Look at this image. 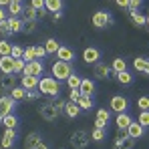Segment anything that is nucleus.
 I'll list each match as a JSON object with an SVG mask.
<instances>
[{"label":"nucleus","mask_w":149,"mask_h":149,"mask_svg":"<svg viewBox=\"0 0 149 149\" xmlns=\"http://www.w3.org/2000/svg\"><path fill=\"white\" fill-rule=\"evenodd\" d=\"M36 89H38L42 95H49V97H61V81H56L52 74H49V77H40Z\"/></svg>","instance_id":"nucleus-1"},{"label":"nucleus","mask_w":149,"mask_h":149,"mask_svg":"<svg viewBox=\"0 0 149 149\" xmlns=\"http://www.w3.org/2000/svg\"><path fill=\"white\" fill-rule=\"evenodd\" d=\"M73 73H74L73 65H71V63H65V61H56V63L52 65V69H50V74H52L56 81H67Z\"/></svg>","instance_id":"nucleus-2"},{"label":"nucleus","mask_w":149,"mask_h":149,"mask_svg":"<svg viewBox=\"0 0 149 149\" xmlns=\"http://www.w3.org/2000/svg\"><path fill=\"white\" fill-rule=\"evenodd\" d=\"M91 22H93V26H95V28L103 30V28H107V26L113 24V14H111L109 10H97V12L93 14Z\"/></svg>","instance_id":"nucleus-3"},{"label":"nucleus","mask_w":149,"mask_h":149,"mask_svg":"<svg viewBox=\"0 0 149 149\" xmlns=\"http://www.w3.org/2000/svg\"><path fill=\"white\" fill-rule=\"evenodd\" d=\"M91 143V135L85 131V129H79L71 135V145L74 149H87V145Z\"/></svg>","instance_id":"nucleus-4"},{"label":"nucleus","mask_w":149,"mask_h":149,"mask_svg":"<svg viewBox=\"0 0 149 149\" xmlns=\"http://www.w3.org/2000/svg\"><path fill=\"white\" fill-rule=\"evenodd\" d=\"M16 109V101L12 99L10 95H2L0 97V121L6 117V115H12Z\"/></svg>","instance_id":"nucleus-5"},{"label":"nucleus","mask_w":149,"mask_h":149,"mask_svg":"<svg viewBox=\"0 0 149 149\" xmlns=\"http://www.w3.org/2000/svg\"><path fill=\"white\" fill-rule=\"evenodd\" d=\"M38 115H40L42 119H47V121H56L61 113L54 109V105H52L50 101H45V103L38 107Z\"/></svg>","instance_id":"nucleus-6"},{"label":"nucleus","mask_w":149,"mask_h":149,"mask_svg":"<svg viewBox=\"0 0 149 149\" xmlns=\"http://www.w3.org/2000/svg\"><path fill=\"white\" fill-rule=\"evenodd\" d=\"M135 145V139H131L127 135V131L119 129L117 131V139H115V149H133Z\"/></svg>","instance_id":"nucleus-7"},{"label":"nucleus","mask_w":149,"mask_h":149,"mask_svg":"<svg viewBox=\"0 0 149 149\" xmlns=\"http://www.w3.org/2000/svg\"><path fill=\"white\" fill-rule=\"evenodd\" d=\"M109 107H111V111H115V113H125L127 109H129V99L123 97V95H115L111 103H109Z\"/></svg>","instance_id":"nucleus-8"},{"label":"nucleus","mask_w":149,"mask_h":149,"mask_svg":"<svg viewBox=\"0 0 149 149\" xmlns=\"http://www.w3.org/2000/svg\"><path fill=\"white\" fill-rule=\"evenodd\" d=\"M22 74H34V77L40 79V77L45 74V63H42V61H30V63H26Z\"/></svg>","instance_id":"nucleus-9"},{"label":"nucleus","mask_w":149,"mask_h":149,"mask_svg":"<svg viewBox=\"0 0 149 149\" xmlns=\"http://www.w3.org/2000/svg\"><path fill=\"white\" fill-rule=\"evenodd\" d=\"M16 129H4V133H2V139H0V145L2 149H10L14 143H16Z\"/></svg>","instance_id":"nucleus-10"},{"label":"nucleus","mask_w":149,"mask_h":149,"mask_svg":"<svg viewBox=\"0 0 149 149\" xmlns=\"http://www.w3.org/2000/svg\"><path fill=\"white\" fill-rule=\"evenodd\" d=\"M14 87H18V81H16V74L12 73V74H2L0 77V89L2 91H12Z\"/></svg>","instance_id":"nucleus-11"},{"label":"nucleus","mask_w":149,"mask_h":149,"mask_svg":"<svg viewBox=\"0 0 149 149\" xmlns=\"http://www.w3.org/2000/svg\"><path fill=\"white\" fill-rule=\"evenodd\" d=\"M111 67L109 65H105V63H95V71H93V74H95V79H99V81H107L109 77H111Z\"/></svg>","instance_id":"nucleus-12"},{"label":"nucleus","mask_w":149,"mask_h":149,"mask_svg":"<svg viewBox=\"0 0 149 149\" xmlns=\"http://www.w3.org/2000/svg\"><path fill=\"white\" fill-rule=\"evenodd\" d=\"M101 58V50L95 49V47H87V49L83 50V61L85 63H89V65H95V63H99Z\"/></svg>","instance_id":"nucleus-13"},{"label":"nucleus","mask_w":149,"mask_h":149,"mask_svg":"<svg viewBox=\"0 0 149 149\" xmlns=\"http://www.w3.org/2000/svg\"><path fill=\"white\" fill-rule=\"evenodd\" d=\"M0 73L2 74H12L14 73V58L8 56H0Z\"/></svg>","instance_id":"nucleus-14"},{"label":"nucleus","mask_w":149,"mask_h":149,"mask_svg":"<svg viewBox=\"0 0 149 149\" xmlns=\"http://www.w3.org/2000/svg\"><path fill=\"white\" fill-rule=\"evenodd\" d=\"M127 135H129L131 139H141V137L145 135V127H141L137 121H133V123L127 127Z\"/></svg>","instance_id":"nucleus-15"},{"label":"nucleus","mask_w":149,"mask_h":149,"mask_svg":"<svg viewBox=\"0 0 149 149\" xmlns=\"http://www.w3.org/2000/svg\"><path fill=\"white\" fill-rule=\"evenodd\" d=\"M56 58H58V61H65V63H73L74 61V50L69 49V47H65V45H61V49L56 50Z\"/></svg>","instance_id":"nucleus-16"},{"label":"nucleus","mask_w":149,"mask_h":149,"mask_svg":"<svg viewBox=\"0 0 149 149\" xmlns=\"http://www.w3.org/2000/svg\"><path fill=\"white\" fill-rule=\"evenodd\" d=\"M81 95H87V97H93L95 95V81L91 79H81V87H79Z\"/></svg>","instance_id":"nucleus-17"},{"label":"nucleus","mask_w":149,"mask_h":149,"mask_svg":"<svg viewBox=\"0 0 149 149\" xmlns=\"http://www.w3.org/2000/svg\"><path fill=\"white\" fill-rule=\"evenodd\" d=\"M115 123H117V129H123V131H127V127L133 123V117H131L127 111H125V113H117Z\"/></svg>","instance_id":"nucleus-18"},{"label":"nucleus","mask_w":149,"mask_h":149,"mask_svg":"<svg viewBox=\"0 0 149 149\" xmlns=\"http://www.w3.org/2000/svg\"><path fill=\"white\" fill-rule=\"evenodd\" d=\"M20 85L24 87L26 91H32V89H36V87H38V77H34V74H22Z\"/></svg>","instance_id":"nucleus-19"},{"label":"nucleus","mask_w":149,"mask_h":149,"mask_svg":"<svg viewBox=\"0 0 149 149\" xmlns=\"http://www.w3.org/2000/svg\"><path fill=\"white\" fill-rule=\"evenodd\" d=\"M133 67H135V71H139V73H143V74L149 77V58H145V56H137V58L133 61Z\"/></svg>","instance_id":"nucleus-20"},{"label":"nucleus","mask_w":149,"mask_h":149,"mask_svg":"<svg viewBox=\"0 0 149 149\" xmlns=\"http://www.w3.org/2000/svg\"><path fill=\"white\" fill-rule=\"evenodd\" d=\"M65 115H67L69 119H77V117L81 115V107H79L74 101H69V103L65 105Z\"/></svg>","instance_id":"nucleus-21"},{"label":"nucleus","mask_w":149,"mask_h":149,"mask_svg":"<svg viewBox=\"0 0 149 149\" xmlns=\"http://www.w3.org/2000/svg\"><path fill=\"white\" fill-rule=\"evenodd\" d=\"M42 141V133L40 131H32L30 135H26V149H32L34 145H38Z\"/></svg>","instance_id":"nucleus-22"},{"label":"nucleus","mask_w":149,"mask_h":149,"mask_svg":"<svg viewBox=\"0 0 149 149\" xmlns=\"http://www.w3.org/2000/svg\"><path fill=\"white\" fill-rule=\"evenodd\" d=\"M77 105L81 107V111H91V109L95 107V101H93V97L81 95V97H79V101H77Z\"/></svg>","instance_id":"nucleus-23"},{"label":"nucleus","mask_w":149,"mask_h":149,"mask_svg":"<svg viewBox=\"0 0 149 149\" xmlns=\"http://www.w3.org/2000/svg\"><path fill=\"white\" fill-rule=\"evenodd\" d=\"M63 0H45V8L49 12H61L63 10Z\"/></svg>","instance_id":"nucleus-24"},{"label":"nucleus","mask_w":149,"mask_h":149,"mask_svg":"<svg viewBox=\"0 0 149 149\" xmlns=\"http://www.w3.org/2000/svg\"><path fill=\"white\" fill-rule=\"evenodd\" d=\"M8 24H10V30H12V34H16V32H22L24 20H22V18H12V16H8Z\"/></svg>","instance_id":"nucleus-25"},{"label":"nucleus","mask_w":149,"mask_h":149,"mask_svg":"<svg viewBox=\"0 0 149 149\" xmlns=\"http://www.w3.org/2000/svg\"><path fill=\"white\" fill-rule=\"evenodd\" d=\"M10 97H12V99L16 101V103H18V101H24V99H26V89L22 87V85L14 87V89L10 91Z\"/></svg>","instance_id":"nucleus-26"},{"label":"nucleus","mask_w":149,"mask_h":149,"mask_svg":"<svg viewBox=\"0 0 149 149\" xmlns=\"http://www.w3.org/2000/svg\"><path fill=\"white\" fill-rule=\"evenodd\" d=\"M111 71H113V73H121V71H127V63H125V58H121V56L113 58V63H111Z\"/></svg>","instance_id":"nucleus-27"},{"label":"nucleus","mask_w":149,"mask_h":149,"mask_svg":"<svg viewBox=\"0 0 149 149\" xmlns=\"http://www.w3.org/2000/svg\"><path fill=\"white\" fill-rule=\"evenodd\" d=\"M0 123L4 125L6 129H16V127H18V117H16L14 113H12V115H6V117H4Z\"/></svg>","instance_id":"nucleus-28"},{"label":"nucleus","mask_w":149,"mask_h":149,"mask_svg":"<svg viewBox=\"0 0 149 149\" xmlns=\"http://www.w3.org/2000/svg\"><path fill=\"white\" fill-rule=\"evenodd\" d=\"M61 49V45H58V40L56 38H49L47 42H45V50H47V54H56V50Z\"/></svg>","instance_id":"nucleus-29"},{"label":"nucleus","mask_w":149,"mask_h":149,"mask_svg":"<svg viewBox=\"0 0 149 149\" xmlns=\"http://www.w3.org/2000/svg\"><path fill=\"white\" fill-rule=\"evenodd\" d=\"M129 16H131V20H133V24H135V26H145V16H143L141 12H137V10H129Z\"/></svg>","instance_id":"nucleus-30"},{"label":"nucleus","mask_w":149,"mask_h":149,"mask_svg":"<svg viewBox=\"0 0 149 149\" xmlns=\"http://www.w3.org/2000/svg\"><path fill=\"white\" fill-rule=\"evenodd\" d=\"M12 47H14V45H12L8 38H2V40H0V56H8V54L12 52Z\"/></svg>","instance_id":"nucleus-31"},{"label":"nucleus","mask_w":149,"mask_h":149,"mask_svg":"<svg viewBox=\"0 0 149 149\" xmlns=\"http://www.w3.org/2000/svg\"><path fill=\"white\" fill-rule=\"evenodd\" d=\"M22 10H24V6H22V4H16V2H10V6H8V12H10L12 18L22 16Z\"/></svg>","instance_id":"nucleus-32"},{"label":"nucleus","mask_w":149,"mask_h":149,"mask_svg":"<svg viewBox=\"0 0 149 149\" xmlns=\"http://www.w3.org/2000/svg\"><path fill=\"white\" fill-rule=\"evenodd\" d=\"M115 74H117V81L121 85H131L133 83V74L129 73V71H121V73H115Z\"/></svg>","instance_id":"nucleus-33"},{"label":"nucleus","mask_w":149,"mask_h":149,"mask_svg":"<svg viewBox=\"0 0 149 149\" xmlns=\"http://www.w3.org/2000/svg\"><path fill=\"white\" fill-rule=\"evenodd\" d=\"M81 79H83L81 74L73 73L71 77H69V79H67V81H65V83L69 85V89H79V87H81Z\"/></svg>","instance_id":"nucleus-34"},{"label":"nucleus","mask_w":149,"mask_h":149,"mask_svg":"<svg viewBox=\"0 0 149 149\" xmlns=\"http://www.w3.org/2000/svg\"><path fill=\"white\" fill-rule=\"evenodd\" d=\"M105 137H107V129H93V133H91V141H95V143H101Z\"/></svg>","instance_id":"nucleus-35"},{"label":"nucleus","mask_w":149,"mask_h":149,"mask_svg":"<svg viewBox=\"0 0 149 149\" xmlns=\"http://www.w3.org/2000/svg\"><path fill=\"white\" fill-rule=\"evenodd\" d=\"M22 20H36V10L32 6H24L22 10Z\"/></svg>","instance_id":"nucleus-36"},{"label":"nucleus","mask_w":149,"mask_h":149,"mask_svg":"<svg viewBox=\"0 0 149 149\" xmlns=\"http://www.w3.org/2000/svg\"><path fill=\"white\" fill-rule=\"evenodd\" d=\"M0 36H4V38L12 36V30H10V24H8V18L0 22Z\"/></svg>","instance_id":"nucleus-37"},{"label":"nucleus","mask_w":149,"mask_h":149,"mask_svg":"<svg viewBox=\"0 0 149 149\" xmlns=\"http://www.w3.org/2000/svg\"><path fill=\"white\" fill-rule=\"evenodd\" d=\"M50 103L54 105V109H56L58 113H65V105H67V103L61 99V97H50Z\"/></svg>","instance_id":"nucleus-38"},{"label":"nucleus","mask_w":149,"mask_h":149,"mask_svg":"<svg viewBox=\"0 0 149 149\" xmlns=\"http://www.w3.org/2000/svg\"><path fill=\"white\" fill-rule=\"evenodd\" d=\"M24 67H26L24 58H14V74H22L24 73Z\"/></svg>","instance_id":"nucleus-39"},{"label":"nucleus","mask_w":149,"mask_h":149,"mask_svg":"<svg viewBox=\"0 0 149 149\" xmlns=\"http://www.w3.org/2000/svg\"><path fill=\"white\" fill-rule=\"evenodd\" d=\"M36 22H38V20H24L22 32H26V34H32V32L36 30Z\"/></svg>","instance_id":"nucleus-40"},{"label":"nucleus","mask_w":149,"mask_h":149,"mask_svg":"<svg viewBox=\"0 0 149 149\" xmlns=\"http://www.w3.org/2000/svg\"><path fill=\"white\" fill-rule=\"evenodd\" d=\"M24 58L26 63H30V61H36V50H34V47H28V49H24Z\"/></svg>","instance_id":"nucleus-41"},{"label":"nucleus","mask_w":149,"mask_h":149,"mask_svg":"<svg viewBox=\"0 0 149 149\" xmlns=\"http://www.w3.org/2000/svg\"><path fill=\"white\" fill-rule=\"evenodd\" d=\"M137 123L141 125V127H145V129H147V127H149V111H141V113H139Z\"/></svg>","instance_id":"nucleus-42"},{"label":"nucleus","mask_w":149,"mask_h":149,"mask_svg":"<svg viewBox=\"0 0 149 149\" xmlns=\"http://www.w3.org/2000/svg\"><path fill=\"white\" fill-rule=\"evenodd\" d=\"M10 56H12V58H22V56H24V49L18 47V45H14V47H12V52H10Z\"/></svg>","instance_id":"nucleus-43"},{"label":"nucleus","mask_w":149,"mask_h":149,"mask_svg":"<svg viewBox=\"0 0 149 149\" xmlns=\"http://www.w3.org/2000/svg\"><path fill=\"white\" fill-rule=\"evenodd\" d=\"M40 91L38 89H32V91H26V101H36V99H40Z\"/></svg>","instance_id":"nucleus-44"},{"label":"nucleus","mask_w":149,"mask_h":149,"mask_svg":"<svg viewBox=\"0 0 149 149\" xmlns=\"http://www.w3.org/2000/svg\"><path fill=\"white\" fill-rule=\"evenodd\" d=\"M97 119H101V121H107V123H109V119H111V113H109L107 109H99V111H97Z\"/></svg>","instance_id":"nucleus-45"},{"label":"nucleus","mask_w":149,"mask_h":149,"mask_svg":"<svg viewBox=\"0 0 149 149\" xmlns=\"http://www.w3.org/2000/svg\"><path fill=\"white\" fill-rule=\"evenodd\" d=\"M137 105H139L141 111H149V97H139Z\"/></svg>","instance_id":"nucleus-46"},{"label":"nucleus","mask_w":149,"mask_h":149,"mask_svg":"<svg viewBox=\"0 0 149 149\" xmlns=\"http://www.w3.org/2000/svg\"><path fill=\"white\" fill-rule=\"evenodd\" d=\"M34 50H36V61H42V58L47 56V50H45V47H34Z\"/></svg>","instance_id":"nucleus-47"},{"label":"nucleus","mask_w":149,"mask_h":149,"mask_svg":"<svg viewBox=\"0 0 149 149\" xmlns=\"http://www.w3.org/2000/svg\"><path fill=\"white\" fill-rule=\"evenodd\" d=\"M141 4H143V0H129V8L127 10H139Z\"/></svg>","instance_id":"nucleus-48"},{"label":"nucleus","mask_w":149,"mask_h":149,"mask_svg":"<svg viewBox=\"0 0 149 149\" xmlns=\"http://www.w3.org/2000/svg\"><path fill=\"white\" fill-rule=\"evenodd\" d=\"M30 6H32L34 10H38V8H45V0H30Z\"/></svg>","instance_id":"nucleus-49"},{"label":"nucleus","mask_w":149,"mask_h":149,"mask_svg":"<svg viewBox=\"0 0 149 149\" xmlns=\"http://www.w3.org/2000/svg\"><path fill=\"white\" fill-rule=\"evenodd\" d=\"M47 14H49V10H47V8H38V10H36V20H42Z\"/></svg>","instance_id":"nucleus-50"},{"label":"nucleus","mask_w":149,"mask_h":149,"mask_svg":"<svg viewBox=\"0 0 149 149\" xmlns=\"http://www.w3.org/2000/svg\"><path fill=\"white\" fill-rule=\"evenodd\" d=\"M79 97H81V91H79V89H71V101H74V103H77V101H79Z\"/></svg>","instance_id":"nucleus-51"},{"label":"nucleus","mask_w":149,"mask_h":149,"mask_svg":"<svg viewBox=\"0 0 149 149\" xmlns=\"http://www.w3.org/2000/svg\"><path fill=\"white\" fill-rule=\"evenodd\" d=\"M107 121H101V119H95V129H107Z\"/></svg>","instance_id":"nucleus-52"},{"label":"nucleus","mask_w":149,"mask_h":149,"mask_svg":"<svg viewBox=\"0 0 149 149\" xmlns=\"http://www.w3.org/2000/svg\"><path fill=\"white\" fill-rule=\"evenodd\" d=\"M117 6H121V8H129V0H117Z\"/></svg>","instance_id":"nucleus-53"},{"label":"nucleus","mask_w":149,"mask_h":149,"mask_svg":"<svg viewBox=\"0 0 149 149\" xmlns=\"http://www.w3.org/2000/svg\"><path fill=\"white\" fill-rule=\"evenodd\" d=\"M61 18H63V10H61V12H52V20H54V22L61 20Z\"/></svg>","instance_id":"nucleus-54"},{"label":"nucleus","mask_w":149,"mask_h":149,"mask_svg":"<svg viewBox=\"0 0 149 149\" xmlns=\"http://www.w3.org/2000/svg\"><path fill=\"white\" fill-rule=\"evenodd\" d=\"M6 18H8V16H6V10L0 6V22H2V20H6Z\"/></svg>","instance_id":"nucleus-55"},{"label":"nucleus","mask_w":149,"mask_h":149,"mask_svg":"<svg viewBox=\"0 0 149 149\" xmlns=\"http://www.w3.org/2000/svg\"><path fill=\"white\" fill-rule=\"evenodd\" d=\"M32 149H49V145H47L45 141H40L38 145H34V147H32Z\"/></svg>","instance_id":"nucleus-56"},{"label":"nucleus","mask_w":149,"mask_h":149,"mask_svg":"<svg viewBox=\"0 0 149 149\" xmlns=\"http://www.w3.org/2000/svg\"><path fill=\"white\" fill-rule=\"evenodd\" d=\"M10 2H12V0H0V6H2V8H8Z\"/></svg>","instance_id":"nucleus-57"},{"label":"nucleus","mask_w":149,"mask_h":149,"mask_svg":"<svg viewBox=\"0 0 149 149\" xmlns=\"http://www.w3.org/2000/svg\"><path fill=\"white\" fill-rule=\"evenodd\" d=\"M145 26H147V28H149V14H147V16H145Z\"/></svg>","instance_id":"nucleus-58"},{"label":"nucleus","mask_w":149,"mask_h":149,"mask_svg":"<svg viewBox=\"0 0 149 149\" xmlns=\"http://www.w3.org/2000/svg\"><path fill=\"white\" fill-rule=\"evenodd\" d=\"M12 2H16V4H22V0H12Z\"/></svg>","instance_id":"nucleus-59"},{"label":"nucleus","mask_w":149,"mask_h":149,"mask_svg":"<svg viewBox=\"0 0 149 149\" xmlns=\"http://www.w3.org/2000/svg\"><path fill=\"white\" fill-rule=\"evenodd\" d=\"M58 149H67V147H58Z\"/></svg>","instance_id":"nucleus-60"}]
</instances>
